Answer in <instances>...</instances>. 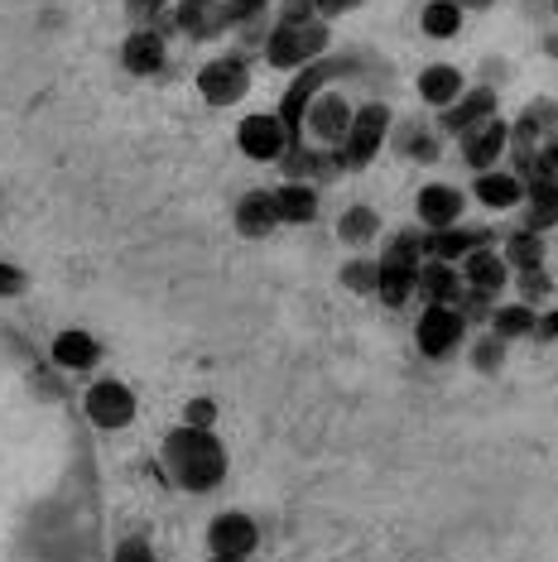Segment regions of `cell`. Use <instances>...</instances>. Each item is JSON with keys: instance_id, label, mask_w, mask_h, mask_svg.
I'll return each mask as SVG.
<instances>
[{"instance_id": "1", "label": "cell", "mask_w": 558, "mask_h": 562, "mask_svg": "<svg viewBox=\"0 0 558 562\" xmlns=\"http://www.w3.org/2000/svg\"><path fill=\"white\" fill-rule=\"evenodd\" d=\"M265 63H270L275 72H303L313 68L319 58L333 54V24L327 20H303V24H270V34H265Z\"/></svg>"}, {"instance_id": "2", "label": "cell", "mask_w": 558, "mask_h": 562, "mask_svg": "<svg viewBox=\"0 0 558 562\" xmlns=\"http://www.w3.org/2000/svg\"><path fill=\"white\" fill-rule=\"evenodd\" d=\"M169 467L188 491H212L226 476V452L208 428H179L169 432Z\"/></svg>"}, {"instance_id": "3", "label": "cell", "mask_w": 558, "mask_h": 562, "mask_svg": "<svg viewBox=\"0 0 558 562\" xmlns=\"http://www.w3.org/2000/svg\"><path fill=\"white\" fill-rule=\"evenodd\" d=\"M380 260V289L376 299L386 303V308H404V303L418 293V270H424V236L418 232H395L390 236V246L376 255Z\"/></svg>"}, {"instance_id": "4", "label": "cell", "mask_w": 558, "mask_h": 562, "mask_svg": "<svg viewBox=\"0 0 558 562\" xmlns=\"http://www.w3.org/2000/svg\"><path fill=\"white\" fill-rule=\"evenodd\" d=\"M351 72H361V58H351V54H327L319 58L313 68H303L294 72V87L284 92V101H279V116H284L289 131H303V111H309V101L327 92V87H337L342 78H351Z\"/></svg>"}, {"instance_id": "5", "label": "cell", "mask_w": 558, "mask_h": 562, "mask_svg": "<svg viewBox=\"0 0 558 562\" xmlns=\"http://www.w3.org/2000/svg\"><path fill=\"white\" fill-rule=\"evenodd\" d=\"M390 131H395V111L386 106V101H361L357 106V121H351L347 139H342V169H371L376 155L390 145Z\"/></svg>"}, {"instance_id": "6", "label": "cell", "mask_w": 558, "mask_h": 562, "mask_svg": "<svg viewBox=\"0 0 558 562\" xmlns=\"http://www.w3.org/2000/svg\"><path fill=\"white\" fill-rule=\"evenodd\" d=\"M246 92H250V63H246V54H217V58H208L198 68V97L208 101L212 111L236 106V101H246Z\"/></svg>"}, {"instance_id": "7", "label": "cell", "mask_w": 558, "mask_h": 562, "mask_svg": "<svg viewBox=\"0 0 558 562\" xmlns=\"http://www.w3.org/2000/svg\"><path fill=\"white\" fill-rule=\"evenodd\" d=\"M294 139L299 135L289 131L279 111H250V116L236 125V149L246 159H256V164H279L289 155V145H294Z\"/></svg>"}, {"instance_id": "8", "label": "cell", "mask_w": 558, "mask_h": 562, "mask_svg": "<svg viewBox=\"0 0 558 562\" xmlns=\"http://www.w3.org/2000/svg\"><path fill=\"white\" fill-rule=\"evenodd\" d=\"M351 121H357V106H351L347 97L337 92V87H327L309 101V111H303V139H313V145H327V149H342V139H347Z\"/></svg>"}, {"instance_id": "9", "label": "cell", "mask_w": 558, "mask_h": 562, "mask_svg": "<svg viewBox=\"0 0 558 562\" xmlns=\"http://www.w3.org/2000/svg\"><path fill=\"white\" fill-rule=\"evenodd\" d=\"M462 331H467L462 308H453V303H428L424 317H418V327H414V341L424 356L443 361V356H453L462 347Z\"/></svg>"}, {"instance_id": "10", "label": "cell", "mask_w": 558, "mask_h": 562, "mask_svg": "<svg viewBox=\"0 0 558 562\" xmlns=\"http://www.w3.org/2000/svg\"><path fill=\"white\" fill-rule=\"evenodd\" d=\"M501 116V97H496V87H487V82H477V87H467V92L453 101L448 111H438V135H467V131H477V125H487V121H496Z\"/></svg>"}, {"instance_id": "11", "label": "cell", "mask_w": 558, "mask_h": 562, "mask_svg": "<svg viewBox=\"0 0 558 562\" xmlns=\"http://www.w3.org/2000/svg\"><path fill=\"white\" fill-rule=\"evenodd\" d=\"M121 68L131 72V78H159V72L169 68V44H164V34L155 24H135L121 40Z\"/></svg>"}, {"instance_id": "12", "label": "cell", "mask_w": 558, "mask_h": 562, "mask_svg": "<svg viewBox=\"0 0 558 562\" xmlns=\"http://www.w3.org/2000/svg\"><path fill=\"white\" fill-rule=\"evenodd\" d=\"M174 24L193 44H217L232 30V15H226V0H174Z\"/></svg>"}, {"instance_id": "13", "label": "cell", "mask_w": 558, "mask_h": 562, "mask_svg": "<svg viewBox=\"0 0 558 562\" xmlns=\"http://www.w3.org/2000/svg\"><path fill=\"white\" fill-rule=\"evenodd\" d=\"M284 164V178H299V183H327V178H337V173H347L342 169V155L337 149H327V145H313V139H294V145H289V155L279 159Z\"/></svg>"}, {"instance_id": "14", "label": "cell", "mask_w": 558, "mask_h": 562, "mask_svg": "<svg viewBox=\"0 0 558 562\" xmlns=\"http://www.w3.org/2000/svg\"><path fill=\"white\" fill-rule=\"evenodd\" d=\"M462 164L467 169H477V173H487V169H496V164L505 159V149H511V121H487V125H477V131H467L462 139Z\"/></svg>"}, {"instance_id": "15", "label": "cell", "mask_w": 558, "mask_h": 562, "mask_svg": "<svg viewBox=\"0 0 558 562\" xmlns=\"http://www.w3.org/2000/svg\"><path fill=\"white\" fill-rule=\"evenodd\" d=\"M414 212L424 222V232H443V226H458L467 212V193L453 183H424L414 198Z\"/></svg>"}, {"instance_id": "16", "label": "cell", "mask_w": 558, "mask_h": 562, "mask_svg": "<svg viewBox=\"0 0 558 562\" xmlns=\"http://www.w3.org/2000/svg\"><path fill=\"white\" fill-rule=\"evenodd\" d=\"M491 246V232L487 226H443V232H424V255L428 260H448V265H458L467 260V255H477V250H487Z\"/></svg>"}, {"instance_id": "17", "label": "cell", "mask_w": 558, "mask_h": 562, "mask_svg": "<svg viewBox=\"0 0 558 562\" xmlns=\"http://www.w3.org/2000/svg\"><path fill=\"white\" fill-rule=\"evenodd\" d=\"M256 539H260V529L250 524V515H217L212 519V529H208V543H212V558H236V562H246V553H256Z\"/></svg>"}, {"instance_id": "18", "label": "cell", "mask_w": 558, "mask_h": 562, "mask_svg": "<svg viewBox=\"0 0 558 562\" xmlns=\"http://www.w3.org/2000/svg\"><path fill=\"white\" fill-rule=\"evenodd\" d=\"M472 198L491 212H515V207H525V178L515 169H487L472 178Z\"/></svg>"}, {"instance_id": "19", "label": "cell", "mask_w": 558, "mask_h": 562, "mask_svg": "<svg viewBox=\"0 0 558 562\" xmlns=\"http://www.w3.org/2000/svg\"><path fill=\"white\" fill-rule=\"evenodd\" d=\"M414 92H418L424 106L448 111L453 101L467 92V78H462V68H453V63H428V68L414 78Z\"/></svg>"}, {"instance_id": "20", "label": "cell", "mask_w": 558, "mask_h": 562, "mask_svg": "<svg viewBox=\"0 0 558 562\" xmlns=\"http://www.w3.org/2000/svg\"><path fill=\"white\" fill-rule=\"evenodd\" d=\"M87 414H92V424H101V428H125L135 418V400L121 380H101V385H92V394H87Z\"/></svg>"}, {"instance_id": "21", "label": "cell", "mask_w": 558, "mask_h": 562, "mask_svg": "<svg viewBox=\"0 0 558 562\" xmlns=\"http://www.w3.org/2000/svg\"><path fill=\"white\" fill-rule=\"evenodd\" d=\"M511 265H505V255L501 250H477V255H467L462 260V279H467V289L481 293V299H496V293L511 284Z\"/></svg>"}, {"instance_id": "22", "label": "cell", "mask_w": 558, "mask_h": 562, "mask_svg": "<svg viewBox=\"0 0 558 562\" xmlns=\"http://www.w3.org/2000/svg\"><path fill=\"white\" fill-rule=\"evenodd\" d=\"M525 226L539 236L549 232V226H558V178L554 173L525 178Z\"/></svg>"}, {"instance_id": "23", "label": "cell", "mask_w": 558, "mask_h": 562, "mask_svg": "<svg viewBox=\"0 0 558 562\" xmlns=\"http://www.w3.org/2000/svg\"><path fill=\"white\" fill-rule=\"evenodd\" d=\"M275 226H284L279 222V207H275V193L270 188H250V193L236 202V232L260 240V236H270Z\"/></svg>"}, {"instance_id": "24", "label": "cell", "mask_w": 558, "mask_h": 562, "mask_svg": "<svg viewBox=\"0 0 558 562\" xmlns=\"http://www.w3.org/2000/svg\"><path fill=\"white\" fill-rule=\"evenodd\" d=\"M418 293H424L428 303H458L467 299V279L458 274V265L448 260H424V270H418Z\"/></svg>"}, {"instance_id": "25", "label": "cell", "mask_w": 558, "mask_h": 562, "mask_svg": "<svg viewBox=\"0 0 558 562\" xmlns=\"http://www.w3.org/2000/svg\"><path fill=\"white\" fill-rule=\"evenodd\" d=\"M275 207L284 226H309L319 216V183H299V178H284L275 188Z\"/></svg>"}, {"instance_id": "26", "label": "cell", "mask_w": 558, "mask_h": 562, "mask_svg": "<svg viewBox=\"0 0 558 562\" xmlns=\"http://www.w3.org/2000/svg\"><path fill=\"white\" fill-rule=\"evenodd\" d=\"M467 24V10L458 0H428L424 10H418V30L428 34V40H458Z\"/></svg>"}, {"instance_id": "27", "label": "cell", "mask_w": 558, "mask_h": 562, "mask_svg": "<svg viewBox=\"0 0 558 562\" xmlns=\"http://www.w3.org/2000/svg\"><path fill=\"white\" fill-rule=\"evenodd\" d=\"M390 145H395L404 159H418V164H434L438 149H443V145H438V125L428 131V125H418V121L395 125V131H390Z\"/></svg>"}, {"instance_id": "28", "label": "cell", "mask_w": 558, "mask_h": 562, "mask_svg": "<svg viewBox=\"0 0 558 562\" xmlns=\"http://www.w3.org/2000/svg\"><path fill=\"white\" fill-rule=\"evenodd\" d=\"M491 331L501 341H515V337H539V313L529 303H501L491 308Z\"/></svg>"}, {"instance_id": "29", "label": "cell", "mask_w": 558, "mask_h": 562, "mask_svg": "<svg viewBox=\"0 0 558 562\" xmlns=\"http://www.w3.org/2000/svg\"><path fill=\"white\" fill-rule=\"evenodd\" d=\"M505 265H511L515 274H529V270H544V236L529 232V226H520V232L505 236Z\"/></svg>"}, {"instance_id": "30", "label": "cell", "mask_w": 558, "mask_h": 562, "mask_svg": "<svg viewBox=\"0 0 558 562\" xmlns=\"http://www.w3.org/2000/svg\"><path fill=\"white\" fill-rule=\"evenodd\" d=\"M97 356H101V347L87 337V331H58V337H54V361L68 366V370L97 366Z\"/></svg>"}, {"instance_id": "31", "label": "cell", "mask_w": 558, "mask_h": 562, "mask_svg": "<svg viewBox=\"0 0 558 562\" xmlns=\"http://www.w3.org/2000/svg\"><path fill=\"white\" fill-rule=\"evenodd\" d=\"M337 236L347 240V246H371V240L380 236V216H376V207H366V202L347 207V212H342V222H337Z\"/></svg>"}, {"instance_id": "32", "label": "cell", "mask_w": 558, "mask_h": 562, "mask_svg": "<svg viewBox=\"0 0 558 562\" xmlns=\"http://www.w3.org/2000/svg\"><path fill=\"white\" fill-rule=\"evenodd\" d=\"M515 125H520V131H529V135H539V139H549V135L558 131V101L535 97V101H529V106L515 116Z\"/></svg>"}, {"instance_id": "33", "label": "cell", "mask_w": 558, "mask_h": 562, "mask_svg": "<svg viewBox=\"0 0 558 562\" xmlns=\"http://www.w3.org/2000/svg\"><path fill=\"white\" fill-rule=\"evenodd\" d=\"M342 284H347L351 293H376L380 289V260H366V255L347 260L342 265Z\"/></svg>"}, {"instance_id": "34", "label": "cell", "mask_w": 558, "mask_h": 562, "mask_svg": "<svg viewBox=\"0 0 558 562\" xmlns=\"http://www.w3.org/2000/svg\"><path fill=\"white\" fill-rule=\"evenodd\" d=\"M275 5H279V0H226V15H232V30H241V24L270 20Z\"/></svg>"}, {"instance_id": "35", "label": "cell", "mask_w": 558, "mask_h": 562, "mask_svg": "<svg viewBox=\"0 0 558 562\" xmlns=\"http://www.w3.org/2000/svg\"><path fill=\"white\" fill-rule=\"evenodd\" d=\"M515 284H520V303H529V308H535L539 299H549V293H554V279H549V270L515 274Z\"/></svg>"}, {"instance_id": "36", "label": "cell", "mask_w": 558, "mask_h": 562, "mask_svg": "<svg viewBox=\"0 0 558 562\" xmlns=\"http://www.w3.org/2000/svg\"><path fill=\"white\" fill-rule=\"evenodd\" d=\"M279 24H303V20H319V0H279L275 5Z\"/></svg>"}, {"instance_id": "37", "label": "cell", "mask_w": 558, "mask_h": 562, "mask_svg": "<svg viewBox=\"0 0 558 562\" xmlns=\"http://www.w3.org/2000/svg\"><path fill=\"white\" fill-rule=\"evenodd\" d=\"M174 0H125V15H131L135 24H149L155 15H169Z\"/></svg>"}, {"instance_id": "38", "label": "cell", "mask_w": 558, "mask_h": 562, "mask_svg": "<svg viewBox=\"0 0 558 562\" xmlns=\"http://www.w3.org/2000/svg\"><path fill=\"white\" fill-rule=\"evenodd\" d=\"M501 351H505V341L496 337V331H491V337H487V341H481V347L472 351V361H477L481 370H496V366H501Z\"/></svg>"}, {"instance_id": "39", "label": "cell", "mask_w": 558, "mask_h": 562, "mask_svg": "<svg viewBox=\"0 0 558 562\" xmlns=\"http://www.w3.org/2000/svg\"><path fill=\"white\" fill-rule=\"evenodd\" d=\"M529 173H554V178H558V131H554V135L544 139V145H539V155H535V169H529Z\"/></svg>"}, {"instance_id": "40", "label": "cell", "mask_w": 558, "mask_h": 562, "mask_svg": "<svg viewBox=\"0 0 558 562\" xmlns=\"http://www.w3.org/2000/svg\"><path fill=\"white\" fill-rule=\"evenodd\" d=\"M366 0H319V20H342V15H351V10H361Z\"/></svg>"}, {"instance_id": "41", "label": "cell", "mask_w": 558, "mask_h": 562, "mask_svg": "<svg viewBox=\"0 0 558 562\" xmlns=\"http://www.w3.org/2000/svg\"><path fill=\"white\" fill-rule=\"evenodd\" d=\"M15 293H24V270L0 260V299H15Z\"/></svg>"}, {"instance_id": "42", "label": "cell", "mask_w": 558, "mask_h": 562, "mask_svg": "<svg viewBox=\"0 0 558 562\" xmlns=\"http://www.w3.org/2000/svg\"><path fill=\"white\" fill-rule=\"evenodd\" d=\"M212 418H217L212 400H193V404H188V428H212Z\"/></svg>"}, {"instance_id": "43", "label": "cell", "mask_w": 558, "mask_h": 562, "mask_svg": "<svg viewBox=\"0 0 558 562\" xmlns=\"http://www.w3.org/2000/svg\"><path fill=\"white\" fill-rule=\"evenodd\" d=\"M116 562H149V548L140 543V539H131V543H121V553H116Z\"/></svg>"}, {"instance_id": "44", "label": "cell", "mask_w": 558, "mask_h": 562, "mask_svg": "<svg viewBox=\"0 0 558 562\" xmlns=\"http://www.w3.org/2000/svg\"><path fill=\"white\" fill-rule=\"evenodd\" d=\"M539 337H544V341H558V308L539 313Z\"/></svg>"}, {"instance_id": "45", "label": "cell", "mask_w": 558, "mask_h": 562, "mask_svg": "<svg viewBox=\"0 0 558 562\" xmlns=\"http://www.w3.org/2000/svg\"><path fill=\"white\" fill-rule=\"evenodd\" d=\"M544 54H549V58L558 63V30H549V34H544Z\"/></svg>"}, {"instance_id": "46", "label": "cell", "mask_w": 558, "mask_h": 562, "mask_svg": "<svg viewBox=\"0 0 558 562\" xmlns=\"http://www.w3.org/2000/svg\"><path fill=\"white\" fill-rule=\"evenodd\" d=\"M458 5L467 10V15H472V10H487V5H496V0H458Z\"/></svg>"}, {"instance_id": "47", "label": "cell", "mask_w": 558, "mask_h": 562, "mask_svg": "<svg viewBox=\"0 0 558 562\" xmlns=\"http://www.w3.org/2000/svg\"><path fill=\"white\" fill-rule=\"evenodd\" d=\"M212 562H236V558H212Z\"/></svg>"}, {"instance_id": "48", "label": "cell", "mask_w": 558, "mask_h": 562, "mask_svg": "<svg viewBox=\"0 0 558 562\" xmlns=\"http://www.w3.org/2000/svg\"><path fill=\"white\" fill-rule=\"evenodd\" d=\"M554 15H558V0H554Z\"/></svg>"}]
</instances>
